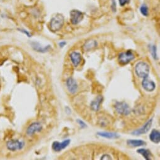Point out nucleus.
<instances>
[{
  "mask_svg": "<svg viewBox=\"0 0 160 160\" xmlns=\"http://www.w3.org/2000/svg\"><path fill=\"white\" fill-rule=\"evenodd\" d=\"M64 25V16L63 14L58 13L51 19L50 29L52 32H56L60 30Z\"/></svg>",
  "mask_w": 160,
  "mask_h": 160,
  "instance_id": "1",
  "label": "nucleus"
},
{
  "mask_svg": "<svg viewBox=\"0 0 160 160\" xmlns=\"http://www.w3.org/2000/svg\"><path fill=\"white\" fill-rule=\"evenodd\" d=\"M150 71V66L145 62H139L135 66V73L136 76L139 78L144 79V78L148 77Z\"/></svg>",
  "mask_w": 160,
  "mask_h": 160,
  "instance_id": "2",
  "label": "nucleus"
},
{
  "mask_svg": "<svg viewBox=\"0 0 160 160\" xmlns=\"http://www.w3.org/2000/svg\"><path fill=\"white\" fill-rule=\"evenodd\" d=\"M135 58V55H134L131 50L122 52L118 55V62L120 65H125L133 60Z\"/></svg>",
  "mask_w": 160,
  "mask_h": 160,
  "instance_id": "3",
  "label": "nucleus"
},
{
  "mask_svg": "<svg viewBox=\"0 0 160 160\" xmlns=\"http://www.w3.org/2000/svg\"><path fill=\"white\" fill-rule=\"evenodd\" d=\"M114 108L116 112L122 116H128L131 113V109L125 102L116 101L114 104Z\"/></svg>",
  "mask_w": 160,
  "mask_h": 160,
  "instance_id": "4",
  "label": "nucleus"
},
{
  "mask_svg": "<svg viewBox=\"0 0 160 160\" xmlns=\"http://www.w3.org/2000/svg\"><path fill=\"white\" fill-rule=\"evenodd\" d=\"M70 21L73 25H77L82 21L84 18V14L80 11L73 10L70 13Z\"/></svg>",
  "mask_w": 160,
  "mask_h": 160,
  "instance_id": "5",
  "label": "nucleus"
},
{
  "mask_svg": "<svg viewBox=\"0 0 160 160\" xmlns=\"http://www.w3.org/2000/svg\"><path fill=\"white\" fill-rule=\"evenodd\" d=\"M25 146V143L23 141H19L17 139H12L9 141L7 143V148L10 151H17L20 150Z\"/></svg>",
  "mask_w": 160,
  "mask_h": 160,
  "instance_id": "6",
  "label": "nucleus"
},
{
  "mask_svg": "<svg viewBox=\"0 0 160 160\" xmlns=\"http://www.w3.org/2000/svg\"><path fill=\"white\" fill-rule=\"evenodd\" d=\"M152 124V118L150 119V120H148L146 123L144 124V126H142L141 128L135 130V131L132 132L131 134L133 135H135V136H140V135H144V134H146L150 130Z\"/></svg>",
  "mask_w": 160,
  "mask_h": 160,
  "instance_id": "7",
  "label": "nucleus"
},
{
  "mask_svg": "<svg viewBox=\"0 0 160 160\" xmlns=\"http://www.w3.org/2000/svg\"><path fill=\"white\" fill-rule=\"evenodd\" d=\"M70 143V139H65L63 141L62 143L58 142V141H54L52 143V150L55 152H60L67 147Z\"/></svg>",
  "mask_w": 160,
  "mask_h": 160,
  "instance_id": "8",
  "label": "nucleus"
},
{
  "mask_svg": "<svg viewBox=\"0 0 160 160\" xmlns=\"http://www.w3.org/2000/svg\"><path fill=\"white\" fill-rule=\"evenodd\" d=\"M66 86L69 92L72 94H74L78 91V84L76 80L72 77H69L66 80Z\"/></svg>",
  "mask_w": 160,
  "mask_h": 160,
  "instance_id": "9",
  "label": "nucleus"
},
{
  "mask_svg": "<svg viewBox=\"0 0 160 160\" xmlns=\"http://www.w3.org/2000/svg\"><path fill=\"white\" fill-rule=\"evenodd\" d=\"M42 129V125L40 122H33L29 126L27 130V134L29 136H32L36 133H39Z\"/></svg>",
  "mask_w": 160,
  "mask_h": 160,
  "instance_id": "10",
  "label": "nucleus"
},
{
  "mask_svg": "<svg viewBox=\"0 0 160 160\" xmlns=\"http://www.w3.org/2000/svg\"><path fill=\"white\" fill-rule=\"evenodd\" d=\"M142 87L144 91L147 92H152L156 89V84L153 81L150 80L148 77L144 78L142 81Z\"/></svg>",
  "mask_w": 160,
  "mask_h": 160,
  "instance_id": "11",
  "label": "nucleus"
},
{
  "mask_svg": "<svg viewBox=\"0 0 160 160\" xmlns=\"http://www.w3.org/2000/svg\"><path fill=\"white\" fill-rule=\"evenodd\" d=\"M70 58L74 67H77L82 61V55L77 52H72L70 54Z\"/></svg>",
  "mask_w": 160,
  "mask_h": 160,
  "instance_id": "12",
  "label": "nucleus"
},
{
  "mask_svg": "<svg viewBox=\"0 0 160 160\" xmlns=\"http://www.w3.org/2000/svg\"><path fill=\"white\" fill-rule=\"evenodd\" d=\"M103 96L102 95H98L97 96L94 100H92L91 103V108L94 111H98L100 109V105L103 101Z\"/></svg>",
  "mask_w": 160,
  "mask_h": 160,
  "instance_id": "13",
  "label": "nucleus"
},
{
  "mask_svg": "<svg viewBox=\"0 0 160 160\" xmlns=\"http://www.w3.org/2000/svg\"><path fill=\"white\" fill-rule=\"evenodd\" d=\"M97 135L100 137L107 139H117L120 137V135L119 134L113 132H98Z\"/></svg>",
  "mask_w": 160,
  "mask_h": 160,
  "instance_id": "14",
  "label": "nucleus"
},
{
  "mask_svg": "<svg viewBox=\"0 0 160 160\" xmlns=\"http://www.w3.org/2000/svg\"><path fill=\"white\" fill-rule=\"evenodd\" d=\"M127 144L129 146L132 148H136L139 146H144L146 145V143L141 139H128Z\"/></svg>",
  "mask_w": 160,
  "mask_h": 160,
  "instance_id": "15",
  "label": "nucleus"
},
{
  "mask_svg": "<svg viewBox=\"0 0 160 160\" xmlns=\"http://www.w3.org/2000/svg\"><path fill=\"white\" fill-rule=\"evenodd\" d=\"M32 45L33 49L36 50V52H40V53H45V52L49 50L51 48L50 45H49L43 47L40 45V44L39 43H37V42H32Z\"/></svg>",
  "mask_w": 160,
  "mask_h": 160,
  "instance_id": "16",
  "label": "nucleus"
},
{
  "mask_svg": "<svg viewBox=\"0 0 160 160\" xmlns=\"http://www.w3.org/2000/svg\"><path fill=\"white\" fill-rule=\"evenodd\" d=\"M149 137L152 143L156 144L159 143L160 142V133L158 130L152 129Z\"/></svg>",
  "mask_w": 160,
  "mask_h": 160,
  "instance_id": "17",
  "label": "nucleus"
},
{
  "mask_svg": "<svg viewBox=\"0 0 160 160\" xmlns=\"http://www.w3.org/2000/svg\"><path fill=\"white\" fill-rule=\"evenodd\" d=\"M97 46H98V42H97L96 40H87V42L85 43V44L83 46V48H84V50L85 52L86 51L88 52V51H90L91 50H92L93 48L97 47Z\"/></svg>",
  "mask_w": 160,
  "mask_h": 160,
  "instance_id": "18",
  "label": "nucleus"
},
{
  "mask_svg": "<svg viewBox=\"0 0 160 160\" xmlns=\"http://www.w3.org/2000/svg\"><path fill=\"white\" fill-rule=\"evenodd\" d=\"M137 153L140 154L143 156V158L146 160H151L152 154L150 151L146 148H140L137 150Z\"/></svg>",
  "mask_w": 160,
  "mask_h": 160,
  "instance_id": "19",
  "label": "nucleus"
},
{
  "mask_svg": "<svg viewBox=\"0 0 160 160\" xmlns=\"http://www.w3.org/2000/svg\"><path fill=\"white\" fill-rule=\"evenodd\" d=\"M149 50H150V54L154 60H158L157 47H156V46L155 45H149Z\"/></svg>",
  "mask_w": 160,
  "mask_h": 160,
  "instance_id": "20",
  "label": "nucleus"
},
{
  "mask_svg": "<svg viewBox=\"0 0 160 160\" xmlns=\"http://www.w3.org/2000/svg\"><path fill=\"white\" fill-rule=\"evenodd\" d=\"M140 12L141 14L144 16H148L149 12H148V8L146 5H143L140 8Z\"/></svg>",
  "mask_w": 160,
  "mask_h": 160,
  "instance_id": "21",
  "label": "nucleus"
},
{
  "mask_svg": "<svg viewBox=\"0 0 160 160\" xmlns=\"http://www.w3.org/2000/svg\"><path fill=\"white\" fill-rule=\"evenodd\" d=\"M77 122L78 123V124H79L80 126V127L81 128H87V124L85 123L84 121H83L81 119H77Z\"/></svg>",
  "mask_w": 160,
  "mask_h": 160,
  "instance_id": "22",
  "label": "nucleus"
},
{
  "mask_svg": "<svg viewBox=\"0 0 160 160\" xmlns=\"http://www.w3.org/2000/svg\"><path fill=\"white\" fill-rule=\"evenodd\" d=\"M119 4L121 6H124L126 4H128L130 2V0H119Z\"/></svg>",
  "mask_w": 160,
  "mask_h": 160,
  "instance_id": "23",
  "label": "nucleus"
},
{
  "mask_svg": "<svg viewBox=\"0 0 160 160\" xmlns=\"http://www.w3.org/2000/svg\"><path fill=\"white\" fill-rule=\"evenodd\" d=\"M100 159H112V158H111V156L109 155H107V154H105V155H102V156L101 158H100Z\"/></svg>",
  "mask_w": 160,
  "mask_h": 160,
  "instance_id": "24",
  "label": "nucleus"
},
{
  "mask_svg": "<svg viewBox=\"0 0 160 160\" xmlns=\"http://www.w3.org/2000/svg\"><path fill=\"white\" fill-rule=\"evenodd\" d=\"M18 30H20V32H22V33H23L24 34H25L26 35L28 36V37H30V36H32L30 33L28 31L25 30H24V29H18Z\"/></svg>",
  "mask_w": 160,
  "mask_h": 160,
  "instance_id": "25",
  "label": "nucleus"
},
{
  "mask_svg": "<svg viewBox=\"0 0 160 160\" xmlns=\"http://www.w3.org/2000/svg\"><path fill=\"white\" fill-rule=\"evenodd\" d=\"M113 4L112 6H111V8H112L113 11L114 12H115L116 11V3L115 2V0H112Z\"/></svg>",
  "mask_w": 160,
  "mask_h": 160,
  "instance_id": "26",
  "label": "nucleus"
},
{
  "mask_svg": "<svg viewBox=\"0 0 160 160\" xmlns=\"http://www.w3.org/2000/svg\"><path fill=\"white\" fill-rule=\"evenodd\" d=\"M66 44H67L66 42H65V41H62V42H60V43H58V45L60 48H63V47H64L65 46Z\"/></svg>",
  "mask_w": 160,
  "mask_h": 160,
  "instance_id": "27",
  "label": "nucleus"
},
{
  "mask_svg": "<svg viewBox=\"0 0 160 160\" xmlns=\"http://www.w3.org/2000/svg\"><path fill=\"white\" fill-rule=\"evenodd\" d=\"M65 113L67 114H71V109H70L69 107H68V106L65 107Z\"/></svg>",
  "mask_w": 160,
  "mask_h": 160,
  "instance_id": "28",
  "label": "nucleus"
}]
</instances>
